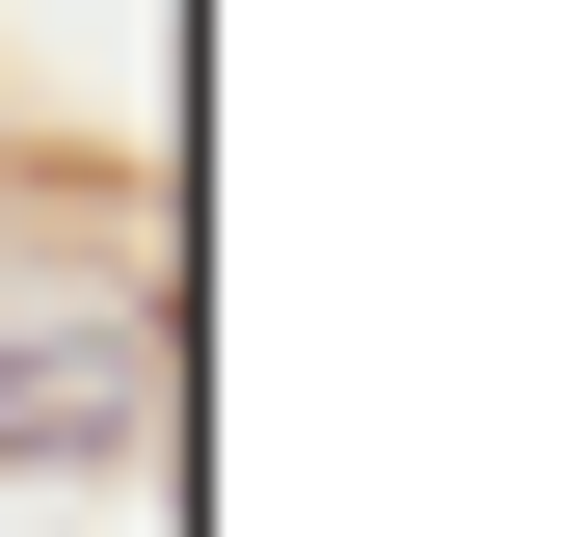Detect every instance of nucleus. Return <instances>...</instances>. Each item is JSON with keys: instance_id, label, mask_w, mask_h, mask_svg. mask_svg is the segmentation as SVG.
<instances>
[{"instance_id": "obj_1", "label": "nucleus", "mask_w": 563, "mask_h": 537, "mask_svg": "<svg viewBox=\"0 0 563 537\" xmlns=\"http://www.w3.org/2000/svg\"><path fill=\"white\" fill-rule=\"evenodd\" d=\"M134 403H162V322H134V296L0 322V457H81V430H134Z\"/></svg>"}]
</instances>
